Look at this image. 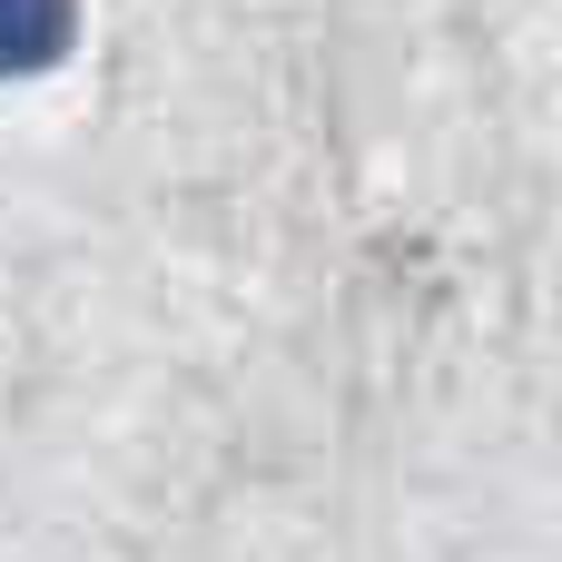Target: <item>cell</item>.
I'll list each match as a JSON object with an SVG mask.
<instances>
[{"instance_id":"obj_1","label":"cell","mask_w":562,"mask_h":562,"mask_svg":"<svg viewBox=\"0 0 562 562\" xmlns=\"http://www.w3.org/2000/svg\"><path fill=\"white\" fill-rule=\"evenodd\" d=\"M79 40V0H0V79L59 69Z\"/></svg>"}]
</instances>
